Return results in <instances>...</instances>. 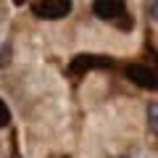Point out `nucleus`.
Here are the masks:
<instances>
[{
  "label": "nucleus",
  "mask_w": 158,
  "mask_h": 158,
  "mask_svg": "<svg viewBox=\"0 0 158 158\" xmlns=\"http://www.w3.org/2000/svg\"><path fill=\"white\" fill-rule=\"evenodd\" d=\"M124 74L135 82L137 87H145V90H156L158 87V69L145 66V63H129L124 69Z\"/></svg>",
  "instance_id": "nucleus-3"
},
{
  "label": "nucleus",
  "mask_w": 158,
  "mask_h": 158,
  "mask_svg": "<svg viewBox=\"0 0 158 158\" xmlns=\"http://www.w3.org/2000/svg\"><path fill=\"white\" fill-rule=\"evenodd\" d=\"M150 16L158 21V0H153V3H150Z\"/></svg>",
  "instance_id": "nucleus-7"
},
{
  "label": "nucleus",
  "mask_w": 158,
  "mask_h": 158,
  "mask_svg": "<svg viewBox=\"0 0 158 158\" xmlns=\"http://www.w3.org/2000/svg\"><path fill=\"white\" fill-rule=\"evenodd\" d=\"M8 124H11V108L0 100V127H8Z\"/></svg>",
  "instance_id": "nucleus-6"
},
{
  "label": "nucleus",
  "mask_w": 158,
  "mask_h": 158,
  "mask_svg": "<svg viewBox=\"0 0 158 158\" xmlns=\"http://www.w3.org/2000/svg\"><path fill=\"white\" fill-rule=\"evenodd\" d=\"M148 127H150V132H158V103L148 106Z\"/></svg>",
  "instance_id": "nucleus-5"
},
{
  "label": "nucleus",
  "mask_w": 158,
  "mask_h": 158,
  "mask_svg": "<svg viewBox=\"0 0 158 158\" xmlns=\"http://www.w3.org/2000/svg\"><path fill=\"white\" fill-rule=\"evenodd\" d=\"M111 66H113V58H108V56L82 53V56H77L71 63H69V74H74V77H82V74L92 71V69H111Z\"/></svg>",
  "instance_id": "nucleus-1"
},
{
  "label": "nucleus",
  "mask_w": 158,
  "mask_h": 158,
  "mask_svg": "<svg viewBox=\"0 0 158 158\" xmlns=\"http://www.w3.org/2000/svg\"><path fill=\"white\" fill-rule=\"evenodd\" d=\"M50 158H69V156H50Z\"/></svg>",
  "instance_id": "nucleus-8"
},
{
  "label": "nucleus",
  "mask_w": 158,
  "mask_h": 158,
  "mask_svg": "<svg viewBox=\"0 0 158 158\" xmlns=\"http://www.w3.org/2000/svg\"><path fill=\"white\" fill-rule=\"evenodd\" d=\"M13 3H19V6H21V3H27V0H13Z\"/></svg>",
  "instance_id": "nucleus-9"
},
{
  "label": "nucleus",
  "mask_w": 158,
  "mask_h": 158,
  "mask_svg": "<svg viewBox=\"0 0 158 158\" xmlns=\"http://www.w3.org/2000/svg\"><path fill=\"white\" fill-rule=\"evenodd\" d=\"M92 11H95L98 19L116 21L121 13H127V3L124 0H95V3H92Z\"/></svg>",
  "instance_id": "nucleus-4"
},
{
  "label": "nucleus",
  "mask_w": 158,
  "mask_h": 158,
  "mask_svg": "<svg viewBox=\"0 0 158 158\" xmlns=\"http://www.w3.org/2000/svg\"><path fill=\"white\" fill-rule=\"evenodd\" d=\"M71 0H37L34 3V16L45 19V21H56L71 13Z\"/></svg>",
  "instance_id": "nucleus-2"
}]
</instances>
